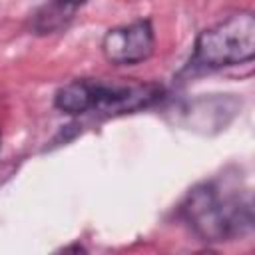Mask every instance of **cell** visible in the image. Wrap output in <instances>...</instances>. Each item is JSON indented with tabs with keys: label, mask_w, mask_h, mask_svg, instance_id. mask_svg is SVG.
Wrapping results in <instances>:
<instances>
[{
	"label": "cell",
	"mask_w": 255,
	"mask_h": 255,
	"mask_svg": "<svg viewBox=\"0 0 255 255\" xmlns=\"http://www.w3.org/2000/svg\"><path fill=\"white\" fill-rule=\"evenodd\" d=\"M189 227L209 243L227 241L251 227V207L241 197L223 195L213 183L199 185L189 191L181 205Z\"/></svg>",
	"instance_id": "6da1fadb"
},
{
	"label": "cell",
	"mask_w": 255,
	"mask_h": 255,
	"mask_svg": "<svg viewBox=\"0 0 255 255\" xmlns=\"http://www.w3.org/2000/svg\"><path fill=\"white\" fill-rule=\"evenodd\" d=\"M161 94L155 84H118L104 80H74L56 92V108L66 114H124L149 106Z\"/></svg>",
	"instance_id": "7a4b0ae2"
},
{
	"label": "cell",
	"mask_w": 255,
	"mask_h": 255,
	"mask_svg": "<svg viewBox=\"0 0 255 255\" xmlns=\"http://www.w3.org/2000/svg\"><path fill=\"white\" fill-rule=\"evenodd\" d=\"M253 56L255 18L251 12H237L197 36L193 62L205 68H225L249 62Z\"/></svg>",
	"instance_id": "3957f363"
},
{
	"label": "cell",
	"mask_w": 255,
	"mask_h": 255,
	"mask_svg": "<svg viewBox=\"0 0 255 255\" xmlns=\"http://www.w3.org/2000/svg\"><path fill=\"white\" fill-rule=\"evenodd\" d=\"M155 36L149 20H137L110 30L102 40L104 58L116 66H131L153 54Z\"/></svg>",
	"instance_id": "277c9868"
},
{
	"label": "cell",
	"mask_w": 255,
	"mask_h": 255,
	"mask_svg": "<svg viewBox=\"0 0 255 255\" xmlns=\"http://www.w3.org/2000/svg\"><path fill=\"white\" fill-rule=\"evenodd\" d=\"M86 0H48L34 18V30L38 34H52L64 28Z\"/></svg>",
	"instance_id": "5b68a950"
}]
</instances>
